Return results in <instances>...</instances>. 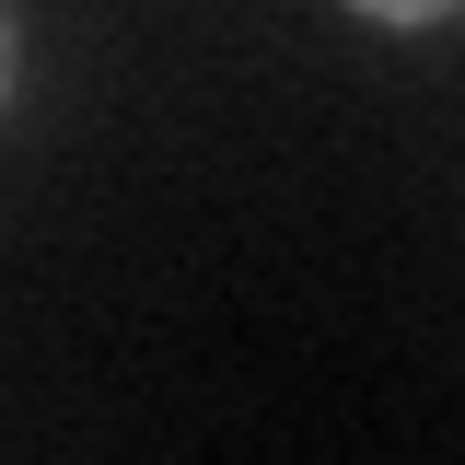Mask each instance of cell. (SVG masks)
Listing matches in <instances>:
<instances>
[{
    "label": "cell",
    "instance_id": "obj_1",
    "mask_svg": "<svg viewBox=\"0 0 465 465\" xmlns=\"http://www.w3.org/2000/svg\"><path fill=\"white\" fill-rule=\"evenodd\" d=\"M349 12H361L372 35H442V24H454L465 0H349Z\"/></svg>",
    "mask_w": 465,
    "mask_h": 465
}]
</instances>
